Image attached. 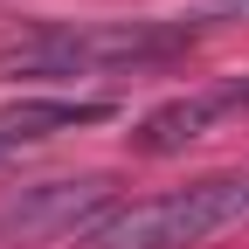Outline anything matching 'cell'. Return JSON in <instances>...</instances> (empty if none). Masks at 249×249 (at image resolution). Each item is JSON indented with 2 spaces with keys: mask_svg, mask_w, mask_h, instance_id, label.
I'll return each mask as SVG.
<instances>
[{
  "mask_svg": "<svg viewBox=\"0 0 249 249\" xmlns=\"http://www.w3.org/2000/svg\"><path fill=\"white\" fill-rule=\"evenodd\" d=\"M118 104L111 97H21L0 111V152L7 145H35L55 132H83V124H104Z\"/></svg>",
  "mask_w": 249,
  "mask_h": 249,
  "instance_id": "5",
  "label": "cell"
},
{
  "mask_svg": "<svg viewBox=\"0 0 249 249\" xmlns=\"http://www.w3.org/2000/svg\"><path fill=\"white\" fill-rule=\"evenodd\" d=\"M194 42L187 21H90V28H35L0 49V76H90L166 62Z\"/></svg>",
  "mask_w": 249,
  "mask_h": 249,
  "instance_id": "1",
  "label": "cell"
},
{
  "mask_svg": "<svg viewBox=\"0 0 249 249\" xmlns=\"http://www.w3.org/2000/svg\"><path fill=\"white\" fill-rule=\"evenodd\" d=\"M222 104H229V111H249V76H235V83H222Z\"/></svg>",
  "mask_w": 249,
  "mask_h": 249,
  "instance_id": "7",
  "label": "cell"
},
{
  "mask_svg": "<svg viewBox=\"0 0 249 249\" xmlns=\"http://www.w3.org/2000/svg\"><path fill=\"white\" fill-rule=\"evenodd\" d=\"M111 173H76V180H42V187H21V194L0 208V229L7 235H42V242H70V235H97L111 222Z\"/></svg>",
  "mask_w": 249,
  "mask_h": 249,
  "instance_id": "3",
  "label": "cell"
},
{
  "mask_svg": "<svg viewBox=\"0 0 249 249\" xmlns=\"http://www.w3.org/2000/svg\"><path fill=\"white\" fill-rule=\"evenodd\" d=\"M214 118H229L222 90H187V97H173V104H160V111H145V118L132 124V152H145V160L187 152V145H194Z\"/></svg>",
  "mask_w": 249,
  "mask_h": 249,
  "instance_id": "4",
  "label": "cell"
},
{
  "mask_svg": "<svg viewBox=\"0 0 249 249\" xmlns=\"http://www.w3.org/2000/svg\"><path fill=\"white\" fill-rule=\"evenodd\" d=\"M187 21H249V0H201Z\"/></svg>",
  "mask_w": 249,
  "mask_h": 249,
  "instance_id": "6",
  "label": "cell"
},
{
  "mask_svg": "<svg viewBox=\"0 0 249 249\" xmlns=\"http://www.w3.org/2000/svg\"><path fill=\"white\" fill-rule=\"evenodd\" d=\"M249 222V180L235 173H214V180H194V187H166L152 201H132L118 208L111 222L90 235V249H194L222 229H242Z\"/></svg>",
  "mask_w": 249,
  "mask_h": 249,
  "instance_id": "2",
  "label": "cell"
}]
</instances>
